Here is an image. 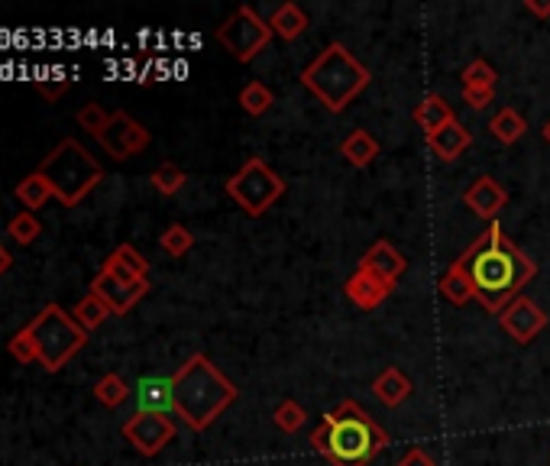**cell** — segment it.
<instances>
[{"label":"cell","instance_id":"1","mask_svg":"<svg viewBox=\"0 0 550 466\" xmlns=\"http://www.w3.org/2000/svg\"><path fill=\"white\" fill-rule=\"evenodd\" d=\"M460 259L470 269L476 301L489 314H502L508 301H515L521 289L538 276L534 259L518 250L499 221L479 233V240L470 250H463Z\"/></svg>","mask_w":550,"mask_h":466},{"label":"cell","instance_id":"2","mask_svg":"<svg viewBox=\"0 0 550 466\" xmlns=\"http://www.w3.org/2000/svg\"><path fill=\"white\" fill-rule=\"evenodd\" d=\"M385 444H389V434L353 399L330 408L311 434V447L324 454L330 466H369Z\"/></svg>","mask_w":550,"mask_h":466},{"label":"cell","instance_id":"3","mask_svg":"<svg viewBox=\"0 0 550 466\" xmlns=\"http://www.w3.org/2000/svg\"><path fill=\"white\" fill-rule=\"evenodd\" d=\"M175 415L191 431H204L224 415V408L237 402V386L220 373L204 353L188 356L185 366L172 376Z\"/></svg>","mask_w":550,"mask_h":466},{"label":"cell","instance_id":"4","mask_svg":"<svg viewBox=\"0 0 550 466\" xmlns=\"http://www.w3.org/2000/svg\"><path fill=\"white\" fill-rule=\"evenodd\" d=\"M369 81H373L369 68L340 43H330L321 56L311 65H305V72H301L305 91H311L330 114H340L356 94L369 88Z\"/></svg>","mask_w":550,"mask_h":466},{"label":"cell","instance_id":"5","mask_svg":"<svg viewBox=\"0 0 550 466\" xmlns=\"http://www.w3.org/2000/svg\"><path fill=\"white\" fill-rule=\"evenodd\" d=\"M36 172L49 182L52 198H59L68 208H75V204L104 178L101 162H94V156L78 140H72V136L55 146Z\"/></svg>","mask_w":550,"mask_h":466},{"label":"cell","instance_id":"6","mask_svg":"<svg viewBox=\"0 0 550 466\" xmlns=\"http://www.w3.org/2000/svg\"><path fill=\"white\" fill-rule=\"evenodd\" d=\"M26 334L33 337L36 360L43 363L49 373H59V369L88 344V334L81 331L72 314L62 305H55V301H49V305L26 324Z\"/></svg>","mask_w":550,"mask_h":466},{"label":"cell","instance_id":"7","mask_svg":"<svg viewBox=\"0 0 550 466\" xmlns=\"http://www.w3.org/2000/svg\"><path fill=\"white\" fill-rule=\"evenodd\" d=\"M227 198L237 201V208L250 217H263L275 201L285 195V182L269 169V162L263 159H246L243 169L237 175L227 178Z\"/></svg>","mask_w":550,"mask_h":466},{"label":"cell","instance_id":"8","mask_svg":"<svg viewBox=\"0 0 550 466\" xmlns=\"http://www.w3.org/2000/svg\"><path fill=\"white\" fill-rule=\"evenodd\" d=\"M272 26L269 20L263 17H256V10L250 4H243L230 13V17L220 23V30H217V43L224 46L233 59H237L240 65H250L259 52H263L269 46V39H272Z\"/></svg>","mask_w":550,"mask_h":466},{"label":"cell","instance_id":"9","mask_svg":"<svg viewBox=\"0 0 550 466\" xmlns=\"http://www.w3.org/2000/svg\"><path fill=\"white\" fill-rule=\"evenodd\" d=\"M123 437L140 450L143 457H156L165 444L175 441V424L169 415H153V411H136V415L123 424Z\"/></svg>","mask_w":550,"mask_h":466},{"label":"cell","instance_id":"10","mask_svg":"<svg viewBox=\"0 0 550 466\" xmlns=\"http://www.w3.org/2000/svg\"><path fill=\"white\" fill-rule=\"evenodd\" d=\"M98 140L110 156H114L117 162H123V159H130L136 153H143L153 136H149V130L143 127L140 120H133L127 111H117V114H110V123L104 127V133L98 136Z\"/></svg>","mask_w":550,"mask_h":466},{"label":"cell","instance_id":"11","mask_svg":"<svg viewBox=\"0 0 550 466\" xmlns=\"http://www.w3.org/2000/svg\"><path fill=\"white\" fill-rule=\"evenodd\" d=\"M499 324L515 344H531L547 327V311H541L528 295H518L515 301H508L505 311L499 314Z\"/></svg>","mask_w":550,"mask_h":466},{"label":"cell","instance_id":"12","mask_svg":"<svg viewBox=\"0 0 550 466\" xmlns=\"http://www.w3.org/2000/svg\"><path fill=\"white\" fill-rule=\"evenodd\" d=\"M91 292L104 301V305L110 308V314H127L136 301L146 298L149 279H143V282H120L114 276H107V272H98L94 282H91Z\"/></svg>","mask_w":550,"mask_h":466},{"label":"cell","instance_id":"13","mask_svg":"<svg viewBox=\"0 0 550 466\" xmlns=\"http://www.w3.org/2000/svg\"><path fill=\"white\" fill-rule=\"evenodd\" d=\"M360 272H369V276H376L379 282H385V285H398V279L405 276V269H408V259L395 250V246L389 243V240H379V243H373L369 250L363 253V259H360V266H356Z\"/></svg>","mask_w":550,"mask_h":466},{"label":"cell","instance_id":"14","mask_svg":"<svg viewBox=\"0 0 550 466\" xmlns=\"http://www.w3.org/2000/svg\"><path fill=\"white\" fill-rule=\"evenodd\" d=\"M463 204L476 217H483V221L495 224V217H499V211L508 204V191L499 182H495L492 175H479L476 182L463 191Z\"/></svg>","mask_w":550,"mask_h":466},{"label":"cell","instance_id":"15","mask_svg":"<svg viewBox=\"0 0 550 466\" xmlns=\"http://www.w3.org/2000/svg\"><path fill=\"white\" fill-rule=\"evenodd\" d=\"M101 272H107V276H114L120 282H143L149 276V259L136 250L133 243H120L117 250L104 259Z\"/></svg>","mask_w":550,"mask_h":466},{"label":"cell","instance_id":"16","mask_svg":"<svg viewBox=\"0 0 550 466\" xmlns=\"http://www.w3.org/2000/svg\"><path fill=\"white\" fill-rule=\"evenodd\" d=\"M343 295H347L356 308H363V311H373L379 308L385 298L392 295V285H385L379 282L376 276H369V272H360L356 269L353 276L343 282Z\"/></svg>","mask_w":550,"mask_h":466},{"label":"cell","instance_id":"17","mask_svg":"<svg viewBox=\"0 0 550 466\" xmlns=\"http://www.w3.org/2000/svg\"><path fill=\"white\" fill-rule=\"evenodd\" d=\"M136 405H140V411H153V415H169V411H175L172 379L143 376L136 382Z\"/></svg>","mask_w":550,"mask_h":466},{"label":"cell","instance_id":"18","mask_svg":"<svg viewBox=\"0 0 550 466\" xmlns=\"http://www.w3.org/2000/svg\"><path fill=\"white\" fill-rule=\"evenodd\" d=\"M470 146H473V133L466 130L460 120H450L444 130H437L434 136H428V149H431V153H434L440 162L460 159Z\"/></svg>","mask_w":550,"mask_h":466},{"label":"cell","instance_id":"19","mask_svg":"<svg viewBox=\"0 0 550 466\" xmlns=\"http://www.w3.org/2000/svg\"><path fill=\"white\" fill-rule=\"evenodd\" d=\"M440 295H444L447 301H453V305H466V301L476 298V289H473V279H470V269H466V263L457 256L450 263V269L440 276L437 282Z\"/></svg>","mask_w":550,"mask_h":466},{"label":"cell","instance_id":"20","mask_svg":"<svg viewBox=\"0 0 550 466\" xmlns=\"http://www.w3.org/2000/svg\"><path fill=\"white\" fill-rule=\"evenodd\" d=\"M373 395L385 408H398L411 395V379L398 366H389L373 379Z\"/></svg>","mask_w":550,"mask_h":466},{"label":"cell","instance_id":"21","mask_svg":"<svg viewBox=\"0 0 550 466\" xmlns=\"http://www.w3.org/2000/svg\"><path fill=\"white\" fill-rule=\"evenodd\" d=\"M450 120H457L453 107L447 104L444 94H428L418 107H415V123L418 130H424V136H434L437 130H444Z\"/></svg>","mask_w":550,"mask_h":466},{"label":"cell","instance_id":"22","mask_svg":"<svg viewBox=\"0 0 550 466\" xmlns=\"http://www.w3.org/2000/svg\"><path fill=\"white\" fill-rule=\"evenodd\" d=\"M340 156L347 159L353 169H366L373 166V159L379 156V140L366 130H353L347 140L340 143Z\"/></svg>","mask_w":550,"mask_h":466},{"label":"cell","instance_id":"23","mask_svg":"<svg viewBox=\"0 0 550 466\" xmlns=\"http://www.w3.org/2000/svg\"><path fill=\"white\" fill-rule=\"evenodd\" d=\"M269 26H272L275 36L285 39V43H295V39L308 30V13L301 10L298 4H282L269 17Z\"/></svg>","mask_w":550,"mask_h":466},{"label":"cell","instance_id":"24","mask_svg":"<svg viewBox=\"0 0 550 466\" xmlns=\"http://www.w3.org/2000/svg\"><path fill=\"white\" fill-rule=\"evenodd\" d=\"M525 133H528V120L521 117L515 107H502V111L489 120V136L499 140L502 146H515Z\"/></svg>","mask_w":550,"mask_h":466},{"label":"cell","instance_id":"25","mask_svg":"<svg viewBox=\"0 0 550 466\" xmlns=\"http://www.w3.org/2000/svg\"><path fill=\"white\" fill-rule=\"evenodd\" d=\"M72 318H75V324L81 327L85 334H91V331H98V327L110 318V308L104 305V301L94 295V292H88L85 298L78 301V305L72 308Z\"/></svg>","mask_w":550,"mask_h":466},{"label":"cell","instance_id":"26","mask_svg":"<svg viewBox=\"0 0 550 466\" xmlns=\"http://www.w3.org/2000/svg\"><path fill=\"white\" fill-rule=\"evenodd\" d=\"M52 198V188H49V182H46V178L43 175H39V172H30V175H26L23 178V182L17 185V201L23 204V208L26 211H39V208H43V204Z\"/></svg>","mask_w":550,"mask_h":466},{"label":"cell","instance_id":"27","mask_svg":"<svg viewBox=\"0 0 550 466\" xmlns=\"http://www.w3.org/2000/svg\"><path fill=\"white\" fill-rule=\"evenodd\" d=\"M275 104V94L269 91V85H263V81H246L243 91H240V107L250 117H263L272 111Z\"/></svg>","mask_w":550,"mask_h":466},{"label":"cell","instance_id":"28","mask_svg":"<svg viewBox=\"0 0 550 466\" xmlns=\"http://www.w3.org/2000/svg\"><path fill=\"white\" fill-rule=\"evenodd\" d=\"M94 399H98L104 408H117L130 399V386L127 379H123L120 373H107L98 379V386H94Z\"/></svg>","mask_w":550,"mask_h":466},{"label":"cell","instance_id":"29","mask_svg":"<svg viewBox=\"0 0 550 466\" xmlns=\"http://www.w3.org/2000/svg\"><path fill=\"white\" fill-rule=\"evenodd\" d=\"M159 246H162V253H169L172 259H178V256H185L191 246H195V233H191L185 224H172V227H165V233L159 237Z\"/></svg>","mask_w":550,"mask_h":466},{"label":"cell","instance_id":"30","mask_svg":"<svg viewBox=\"0 0 550 466\" xmlns=\"http://www.w3.org/2000/svg\"><path fill=\"white\" fill-rule=\"evenodd\" d=\"M149 182H153V188L159 191V195L172 198V195H178V191L185 188L188 175L178 169V166H172V162H165V166H159L153 175H149Z\"/></svg>","mask_w":550,"mask_h":466},{"label":"cell","instance_id":"31","mask_svg":"<svg viewBox=\"0 0 550 466\" xmlns=\"http://www.w3.org/2000/svg\"><path fill=\"white\" fill-rule=\"evenodd\" d=\"M7 233H10V240H17L20 246H30L39 233H43V224H39V217L33 211H20L17 217H10Z\"/></svg>","mask_w":550,"mask_h":466},{"label":"cell","instance_id":"32","mask_svg":"<svg viewBox=\"0 0 550 466\" xmlns=\"http://www.w3.org/2000/svg\"><path fill=\"white\" fill-rule=\"evenodd\" d=\"M272 421H275V428H279L282 434H295V431H301V428H305V421H308V411L301 408V405H298L295 399H288V402H282L279 408H275Z\"/></svg>","mask_w":550,"mask_h":466},{"label":"cell","instance_id":"33","mask_svg":"<svg viewBox=\"0 0 550 466\" xmlns=\"http://www.w3.org/2000/svg\"><path fill=\"white\" fill-rule=\"evenodd\" d=\"M499 85V75L486 59H476L463 68V88H495Z\"/></svg>","mask_w":550,"mask_h":466},{"label":"cell","instance_id":"34","mask_svg":"<svg viewBox=\"0 0 550 466\" xmlns=\"http://www.w3.org/2000/svg\"><path fill=\"white\" fill-rule=\"evenodd\" d=\"M78 123H81V130H88V133H94V136H101V133H104V127L110 123V114L104 111V107H101L98 101H88V104L78 111Z\"/></svg>","mask_w":550,"mask_h":466},{"label":"cell","instance_id":"35","mask_svg":"<svg viewBox=\"0 0 550 466\" xmlns=\"http://www.w3.org/2000/svg\"><path fill=\"white\" fill-rule=\"evenodd\" d=\"M7 353L13 356L17 363H39L36 360V347H33V337L26 334V327L20 334H13L10 337V344H7Z\"/></svg>","mask_w":550,"mask_h":466},{"label":"cell","instance_id":"36","mask_svg":"<svg viewBox=\"0 0 550 466\" xmlns=\"http://www.w3.org/2000/svg\"><path fill=\"white\" fill-rule=\"evenodd\" d=\"M495 98V88H463V101L473 107V111H483Z\"/></svg>","mask_w":550,"mask_h":466},{"label":"cell","instance_id":"37","mask_svg":"<svg viewBox=\"0 0 550 466\" xmlns=\"http://www.w3.org/2000/svg\"><path fill=\"white\" fill-rule=\"evenodd\" d=\"M68 85H72L68 78H59V81H46V78H43V81H36V91L43 94L46 101H55L62 91H68Z\"/></svg>","mask_w":550,"mask_h":466},{"label":"cell","instance_id":"38","mask_svg":"<svg viewBox=\"0 0 550 466\" xmlns=\"http://www.w3.org/2000/svg\"><path fill=\"white\" fill-rule=\"evenodd\" d=\"M398 466H437V463H434V457L424 447H411L408 454L398 460Z\"/></svg>","mask_w":550,"mask_h":466},{"label":"cell","instance_id":"39","mask_svg":"<svg viewBox=\"0 0 550 466\" xmlns=\"http://www.w3.org/2000/svg\"><path fill=\"white\" fill-rule=\"evenodd\" d=\"M525 10H531L534 17H550V0H547V4H538V0H525Z\"/></svg>","mask_w":550,"mask_h":466},{"label":"cell","instance_id":"40","mask_svg":"<svg viewBox=\"0 0 550 466\" xmlns=\"http://www.w3.org/2000/svg\"><path fill=\"white\" fill-rule=\"evenodd\" d=\"M10 266H13V253L7 250L4 243H0V276H7V272H10Z\"/></svg>","mask_w":550,"mask_h":466},{"label":"cell","instance_id":"41","mask_svg":"<svg viewBox=\"0 0 550 466\" xmlns=\"http://www.w3.org/2000/svg\"><path fill=\"white\" fill-rule=\"evenodd\" d=\"M541 133H544V143H547V146H550V120H547V123H544V130H541Z\"/></svg>","mask_w":550,"mask_h":466}]
</instances>
